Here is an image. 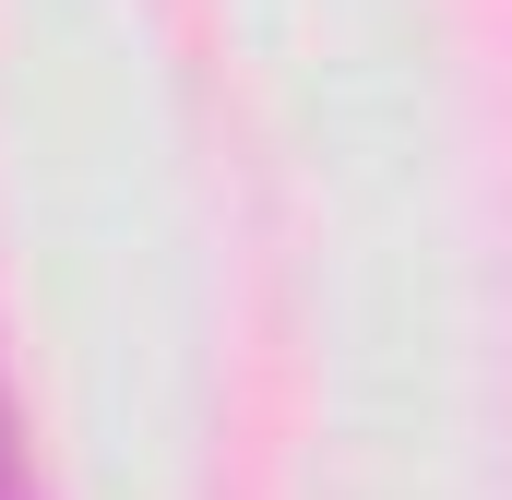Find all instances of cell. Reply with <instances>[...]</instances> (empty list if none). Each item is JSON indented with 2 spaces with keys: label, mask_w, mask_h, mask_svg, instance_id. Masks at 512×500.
<instances>
[{
  "label": "cell",
  "mask_w": 512,
  "mask_h": 500,
  "mask_svg": "<svg viewBox=\"0 0 512 500\" xmlns=\"http://www.w3.org/2000/svg\"><path fill=\"white\" fill-rule=\"evenodd\" d=\"M0 500H48V489H36V453H24V405H12V370H0Z\"/></svg>",
  "instance_id": "1"
}]
</instances>
